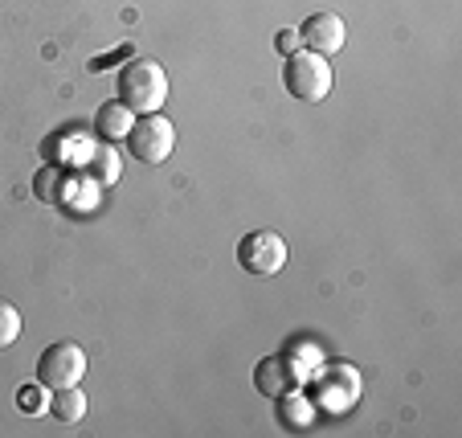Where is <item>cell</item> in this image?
Here are the masks:
<instances>
[{
    "mask_svg": "<svg viewBox=\"0 0 462 438\" xmlns=\"http://www.w3.org/2000/svg\"><path fill=\"white\" fill-rule=\"evenodd\" d=\"M274 402H279V422L287 430H307L315 422V402L307 394H295V386L287 394H279Z\"/></svg>",
    "mask_w": 462,
    "mask_h": 438,
    "instance_id": "obj_9",
    "label": "cell"
},
{
    "mask_svg": "<svg viewBox=\"0 0 462 438\" xmlns=\"http://www.w3.org/2000/svg\"><path fill=\"white\" fill-rule=\"evenodd\" d=\"M295 381H299V373L282 357H262L258 368H254V386H258V394H266V397L287 394Z\"/></svg>",
    "mask_w": 462,
    "mask_h": 438,
    "instance_id": "obj_7",
    "label": "cell"
},
{
    "mask_svg": "<svg viewBox=\"0 0 462 438\" xmlns=\"http://www.w3.org/2000/svg\"><path fill=\"white\" fill-rule=\"evenodd\" d=\"M299 42L307 45V50L323 53V58H332V53L344 50V42H348V29H344V17L340 13H311V17L299 25Z\"/></svg>",
    "mask_w": 462,
    "mask_h": 438,
    "instance_id": "obj_6",
    "label": "cell"
},
{
    "mask_svg": "<svg viewBox=\"0 0 462 438\" xmlns=\"http://www.w3.org/2000/svg\"><path fill=\"white\" fill-rule=\"evenodd\" d=\"M17 405L25 414H42L45 405H50V397H45V386L42 381H29V386H21L17 389Z\"/></svg>",
    "mask_w": 462,
    "mask_h": 438,
    "instance_id": "obj_14",
    "label": "cell"
},
{
    "mask_svg": "<svg viewBox=\"0 0 462 438\" xmlns=\"http://www.w3.org/2000/svg\"><path fill=\"white\" fill-rule=\"evenodd\" d=\"M82 377H87V352L74 340H53L50 349L37 357V381H42L45 389L79 386Z\"/></svg>",
    "mask_w": 462,
    "mask_h": 438,
    "instance_id": "obj_4",
    "label": "cell"
},
{
    "mask_svg": "<svg viewBox=\"0 0 462 438\" xmlns=\"http://www.w3.org/2000/svg\"><path fill=\"white\" fill-rule=\"evenodd\" d=\"M66 181H70V172H66L61 164H45L42 172L33 176V193L42 197V201L53 205V201H61V184H66Z\"/></svg>",
    "mask_w": 462,
    "mask_h": 438,
    "instance_id": "obj_11",
    "label": "cell"
},
{
    "mask_svg": "<svg viewBox=\"0 0 462 438\" xmlns=\"http://www.w3.org/2000/svg\"><path fill=\"white\" fill-rule=\"evenodd\" d=\"M135 127V111H131L127 103H103L98 107V115H95V132H98V140H127V132Z\"/></svg>",
    "mask_w": 462,
    "mask_h": 438,
    "instance_id": "obj_8",
    "label": "cell"
},
{
    "mask_svg": "<svg viewBox=\"0 0 462 438\" xmlns=\"http://www.w3.org/2000/svg\"><path fill=\"white\" fill-rule=\"evenodd\" d=\"M123 144H127V152L140 160V164H164L176 148V127L168 115L152 111V115H140V119H135V127L127 132Z\"/></svg>",
    "mask_w": 462,
    "mask_h": 438,
    "instance_id": "obj_3",
    "label": "cell"
},
{
    "mask_svg": "<svg viewBox=\"0 0 462 438\" xmlns=\"http://www.w3.org/2000/svg\"><path fill=\"white\" fill-rule=\"evenodd\" d=\"M332 61L315 50H295L287 53V66H282V87L291 98H303V103H323L332 95Z\"/></svg>",
    "mask_w": 462,
    "mask_h": 438,
    "instance_id": "obj_2",
    "label": "cell"
},
{
    "mask_svg": "<svg viewBox=\"0 0 462 438\" xmlns=\"http://www.w3.org/2000/svg\"><path fill=\"white\" fill-rule=\"evenodd\" d=\"M119 103L135 115H152L168 103V70L156 58H127L119 70Z\"/></svg>",
    "mask_w": 462,
    "mask_h": 438,
    "instance_id": "obj_1",
    "label": "cell"
},
{
    "mask_svg": "<svg viewBox=\"0 0 462 438\" xmlns=\"http://www.w3.org/2000/svg\"><path fill=\"white\" fill-rule=\"evenodd\" d=\"M50 414L61 422V426H79L87 418V394L79 386H66V389H53L50 397Z\"/></svg>",
    "mask_w": 462,
    "mask_h": 438,
    "instance_id": "obj_10",
    "label": "cell"
},
{
    "mask_svg": "<svg viewBox=\"0 0 462 438\" xmlns=\"http://www.w3.org/2000/svg\"><path fill=\"white\" fill-rule=\"evenodd\" d=\"M17 336H21V312L9 299H0V349L17 344Z\"/></svg>",
    "mask_w": 462,
    "mask_h": 438,
    "instance_id": "obj_13",
    "label": "cell"
},
{
    "mask_svg": "<svg viewBox=\"0 0 462 438\" xmlns=\"http://www.w3.org/2000/svg\"><path fill=\"white\" fill-rule=\"evenodd\" d=\"M90 172H95V181H103V184L119 181V156H115V148L106 140H103V148L90 156Z\"/></svg>",
    "mask_w": 462,
    "mask_h": 438,
    "instance_id": "obj_12",
    "label": "cell"
},
{
    "mask_svg": "<svg viewBox=\"0 0 462 438\" xmlns=\"http://www.w3.org/2000/svg\"><path fill=\"white\" fill-rule=\"evenodd\" d=\"M237 263L250 275H279L287 266V242H282L279 229H250V234L237 242Z\"/></svg>",
    "mask_w": 462,
    "mask_h": 438,
    "instance_id": "obj_5",
    "label": "cell"
},
{
    "mask_svg": "<svg viewBox=\"0 0 462 438\" xmlns=\"http://www.w3.org/2000/svg\"><path fill=\"white\" fill-rule=\"evenodd\" d=\"M274 45H279V53L287 58V53L299 50V29H279V37H274Z\"/></svg>",
    "mask_w": 462,
    "mask_h": 438,
    "instance_id": "obj_15",
    "label": "cell"
}]
</instances>
